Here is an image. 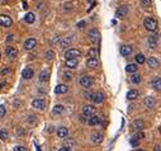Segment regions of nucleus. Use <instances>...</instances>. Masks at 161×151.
<instances>
[{"instance_id":"f257e3e1","label":"nucleus","mask_w":161,"mask_h":151,"mask_svg":"<svg viewBox=\"0 0 161 151\" xmlns=\"http://www.w3.org/2000/svg\"><path fill=\"white\" fill-rule=\"evenodd\" d=\"M143 26H145V28L147 31H150V32H155L157 29V22L153 18H146L143 20Z\"/></svg>"},{"instance_id":"f03ea898","label":"nucleus","mask_w":161,"mask_h":151,"mask_svg":"<svg viewBox=\"0 0 161 151\" xmlns=\"http://www.w3.org/2000/svg\"><path fill=\"white\" fill-rule=\"evenodd\" d=\"M81 55V52H80L78 48H70L65 52V57L66 60H71V58H78L79 56Z\"/></svg>"},{"instance_id":"7ed1b4c3","label":"nucleus","mask_w":161,"mask_h":151,"mask_svg":"<svg viewBox=\"0 0 161 151\" xmlns=\"http://www.w3.org/2000/svg\"><path fill=\"white\" fill-rule=\"evenodd\" d=\"M83 114L84 117H93V116H95V108L93 107V105H84L83 107Z\"/></svg>"},{"instance_id":"20e7f679","label":"nucleus","mask_w":161,"mask_h":151,"mask_svg":"<svg viewBox=\"0 0 161 151\" xmlns=\"http://www.w3.org/2000/svg\"><path fill=\"white\" fill-rule=\"evenodd\" d=\"M80 85L84 86V88H90L93 85V78L92 76H87V75H84L80 78Z\"/></svg>"},{"instance_id":"39448f33","label":"nucleus","mask_w":161,"mask_h":151,"mask_svg":"<svg viewBox=\"0 0 161 151\" xmlns=\"http://www.w3.org/2000/svg\"><path fill=\"white\" fill-rule=\"evenodd\" d=\"M87 36H89L90 41L95 43V42H98V41H99V38H100V33H99V31H98L96 28H93V29H90V31H89V33H87Z\"/></svg>"},{"instance_id":"423d86ee","label":"nucleus","mask_w":161,"mask_h":151,"mask_svg":"<svg viewBox=\"0 0 161 151\" xmlns=\"http://www.w3.org/2000/svg\"><path fill=\"white\" fill-rule=\"evenodd\" d=\"M12 24H13V20L9 15H5V14H1V15H0V26L8 28V27L12 26Z\"/></svg>"},{"instance_id":"0eeeda50","label":"nucleus","mask_w":161,"mask_h":151,"mask_svg":"<svg viewBox=\"0 0 161 151\" xmlns=\"http://www.w3.org/2000/svg\"><path fill=\"white\" fill-rule=\"evenodd\" d=\"M32 107L34 109H44V107H46V103H44L43 99H40V98H37V99H33L32 100Z\"/></svg>"},{"instance_id":"6e6552de","label":"nucleus","mask_w":161,"mask_h":151,"mask_svg":"<svg viewBox=\"0 0 161 151\" xmlns=\"http://www.w3.org/2000/svg\"><path fill=\"white\" fill-rule=\"evenodd\" d=\"M5 54H6V56H8L10 60H15L17 56H18V51H17V48L9 46V47L5 48Z\"/></svg>"},{"instance_id":"1a4fd4ad","label":"nucleus","mask_w":161,"mask_h":151,"mask_svg":"<svg viewBox=\"0 0 161 151\" xmlns=\"http://www.w3.org/2000/svg\"><path fill=\"white\" fill-rule=\"evenodd\" d=\"M92 100L94 102V103H96V104L103 103V102H104V94L101 92H96V93L92 94Z\"/></svg>"},{"instance_id":"9d476101","label":"nucleus","mask_w":161,"mask_h":151,"mask_svg":"<svg viewBox=\"0 0 161 151\" xmlns=\"http://www.w3.org/2000/svg\"><path fill=\"white\" fill-rule=\"evenodd\" d=\"M36 46H37L36 38H28V40L24 42V48H26V50H33Z\"/></svg>"},{"instance_id":"9b49d317","label":"nucleus","mask_w":161,"mask_h":151,"mask_svg":"<svg viewBox=\"0 0 161 151\" xmlns=\"http://www.w3.org/2000/svg\"><path fill=\"white\" fill-rule=\"evenodd\" d=\"M33 75H34V72H33V70L31 69V67H26L22 71V76H23V79H26V80L32 79Z\"/></svg>"},{"instance_id":"f8f14e48","label":"nucleus","mask_w":161,"mask_h":151,"mask_svg":"<svg viewBox=\"0 0 161 151\" xmlns=\"http://www.w3.org/2000/svg\"><path fill=\"white\" fill-rule=\"evenodd\" d=\"M127 13H128V8L126 5H122V6H119V8L117 9V13H115V15H117L118 18H123V17L127 15Z\"/></svg>"},{"instance_id":"ddd939ff","label":"nucleus","mask_w":161,"mask_h":151,"mask_svg":"<svg viewBox=\"0 0 161 151\" xmlns=\"http://www.w3.org/2000/svg\"><path fill=\"white\" fill-rule=\"evenodd\" d=\"M147 64H149V66L151 69H157L160 66V62H159V60H157L156 57H149L147 58Z\"/></svg>"},{"instance_id":"4468645a","label":"nucleus","mask_w":161,"mask_h":151,"mask_svg":"<svg viewBox=\"0 0 161 151\" xmlns=\"http://www.w3.org/2000/svg\"><path fill=\"white\" fill-rule=\"evenodd\" d=\"M78 64H79L78 58L66 60V62H65V65H66V67H67V69H76V67H78Z\"/></svg>"},{"instance_id":"2eb2a0df","label":"nucleus","mask_w":161,"mask_h":151,"mask_svg":"<svg viewBox=\"0 0 161 151\" xmlns=\"http://www.w3.org/2000/svg\"><path fill=\"white\" fill-rule=\"evenodd\" d=\"M67 90H69V88H67V85H65V84H60V85H57L55 88L56 94H65V93H67Z\"/></svg>"},{"instance_id":"dca6fc26","label":"nucleus","mask_w":161,"mask_h":151,"mask_svg":"<svg viewBox=\"0 0 161 151\" xmlns=\"http://www.w3.org/2000/svg\"><path fill=\"white\" fill-rule=\"evenodd\" d=\"M86 65L89 69H95V67H98V65H99V61H98V58H87Z\"/></svg>"},{"instance_id":"f3484780","label":"nucleus","mask_w":161,"mask_h":151,"mask_svg":"<svg viewBox=\"0 0 161 151\" xmlns=\"http://www.w3.org/2000/svg\"><path fill=\"white\" fill-rule=\"evenodd\" d=\"M137 70H138L137 64H128L127 66H126V71L129 72V74H132V75L137 72Z\"/></svg>"},{"instance_id":"a211bd4d","label":"nucleus","mask_w":161,"mask_h":151,"mask_svg":"<svg viewBox=\"0 0 161 151\" xmlns=\"http://www.w3.org/2000/svg\"><path fill=\"white\" fill-rule=\"evenodd\" d=\"M90 140H92V142H93V143L98 145V143H100V142H101V140H103V135H101V133H94V135H92Z\"/></svg>"},{"instance_id":"6ab92c4d","label":"nucleus","mask_w":161,"mask_h":151,"mask_svg":"<svg viewBox=\"0 0 161 151\" xmlns=\"http://www.w3.org/2000/svg\"><path fill=\"white\" fill-rule=\"evenodd\" d=\"M48 79H50V71H48V70H43V71L40 74V81L46 83V81H48Z\"/></svg>"},{"instance_id":"aec40b11","label":"nucleus","mask_w":161,"mask_h":151,"mask_svg":"<svg viewBox=\"0 0 161 151\" xmlns=\"http://www.w3.org/2000/svg\"><path fill=\"white\" fill-rule=\"evenodd\" d=\"M67 135H69V129L66 128V127H60L57 129V136L60 138H65V137H67Z\"/></svg>"},{"instance_id":"412c9836","label":"nucleus","mask_w":161,"mask_h":151,"mask_svg":"<svg viewBox=\"0 0 161 151\" xmlns=\"http://www.w3.org/2000/svg\"><path fill=\"white\" fill-rule=\"evenodd\" d=\"M152 86L157 92H161V78H155L152 80Z\"/></svg>"},{"instance_id":"4be33fe9","label":"nucleus","mask_w":161,"mask_h":151,"mask_svg":"<svg viewBox=\"0 0 161 151\" xmlns=\"http://www.w3.org/2000/svg\"><path fill=\"white\" fill-rule=\"evenodd\" d=\"M64 105H61V104H57V105H55L53 107V109H52V114L53 116H58V114H61L62 112H64Z\"/></svg>"},{"instance_id":"5701e85b","label":"nucleus","mask_w":161,"mask_h":151,"mask_svg":"<svg viewBox=\"0 0 161 151\" xmlns=\"http://www.w3.org/2000/svg\"><path fill=\"white\" fill-rule=\"evenodd\" d=\"M132 54V47L131 46H122L121 47V55L122 56H129Z\"/></svg>"},{"instance_id":"b1692460","label":"nucleus","mask_w":161,"mask_h":151,"mask_svg":"<svg viewBox=\"0 0 161 151\" xmlns=\"http://www.w3.org/2000/svg\"><path fill=\"white\" fill-rule=\"evenodd\" d=\"M101 122V119L98 117V116H93V117H90L89 118V121H87V123H89L90 126H96V125H99Z\"/></svg>"},{"instance_id":"393cba45","label":"nucleus","mask_w":161,"mask_h":151,"mask_svg":"<svg viewBox=\"0 0 161 151\" xmlns=\"http://www.w3.org/2000/svg\"><path fill=\"white\" fill-rule=\"evenodd\" d=\"M145 105L151 109V108H153V105H155V99H153L152 97H146L145 98Z\"/></svg>"},{"instance_id":"a878e982","label":"nucleus","mask_w":161,"mask_h":151,"mask_svg":"<svg viewBox=\"0 0 161 151\" xmlns=\"http://www.w3.org/2000/svg\"><path fill=\"white\" fill-rule=\"evenodd\" d=\"M136 64H139V65H143L146 62V57L143 54H137L136 55Z\"/></svg>"},{"instance_id":"bb28decb","label":"nucleus","mask_w":161,"mask_h":151,"mask_svg":"<svg viewBox=\"0 0 161 151\" xmlns=\"http://www.w3.org/2000/svg\"><path fill=\"white\" fill-rule=\"evenodd\" d=\"M137 97H138V92L136 89H132V90H129V92L127 93V99H129V100H133Z\"/></svg>"},{"instance_id":"cd10ccee","label":"nucleus","mask_w":161,"mask_h":151,"mask_svg":"<svg viewBox=\"0 0 161 151\" xmlns=\"http://www.w3.org/2000/svg\"><path fill=\"white\" fill-rule=\"evenodd\" d=\"M24 20H26L27 23H33L34 20H36V15H34L33 13H27L26 14V17H24Z\"/></svg>"},{"instance_id":"c85d7f7f","label":"nucleus","mask_w":161,"mask_h":151,"mask_svg":"<svg viewBox=\"0 0 161 151\" xmlns=\"http://www.w3.org/2000/svg\"><path fill=\"white\" fill-rule=\"evenodd\" d=\"M71 37H65V38H62L61 40V46L62 48H66V47H69L70 45H71Z\"/></svg>"},{"instance_id":"c756f323","label":"nucleus","mask_w":161,"mask_h":151,"mask_svg":"<svg viewBox=\"0 0 161 151\" xmlns=\"http://www.w3.org/2000/svg\"><path fill=\"white\" fill-rule=\"evenodd\" d=\"M149 45L151 48H155L157 46V37L156 36H150L149 37Z\"/></svg>"},{"instance_id":"7c9ffc66","label":"nucleus","mask_w":161,"mask_h":151,"mask_svg":"<svg viewBox=\"0 0 161 151\" xmlns=\"http://www.w3.org/2000/svg\"><path fill=\"white\" fill-rule=\"evenodd\" d=\"M98 48H90L89 52H87V56H89V58H96L98 57Z\"/></svg>"},{"instance_id":"2f4dec72","label":"nucleus","mask_w":161,"mask_h":151,"mask_svg":"<svg viewBox=\"0 0 161 151\" xmlns=\"http://www.w3.org/2000/svg\"><path fill=\"white\" fill-rule=\"evenodd\" d=\"M131 81L133 83V84H139L141 83V75H139V74H133V75H132V78H131Z\"/></svg>"},{"instance_id":"473e14b6","label":"nucleus","mask_w":161,"mask_h":151,"mask_svg":"<svg viewBox=\"0 0 161 151\" xmlns=\"http://www.w3.org/2000/svg\"><path fill=\"white\" fill-rule=\"evenodd\" d=\"M143 126H145V125H143V122L141 121V119H137V121H136L135 123H133V127L137 129V131H142Z\"/></svg>"},{"instance_id":"72a5a7b5","label":"nucleus","mask_w":161,"mask_h":151,"mask_svg":"<svg viewBox=\"0 0 161 151\" xmlns=\"http://www.w3.org/2000/svg\"><path fill=\"white\" fill-rule=\"evenodd\" d=\"M9 138V133L6 129H0V140H3V141H6V140Z\"/></svg>"},{"instance_id":"f704fd0d","label":"nucleus","mask_w":161,"mask_h":151,"mask_svg":"<svg viewBox=\"0 0 161 151\" xmlns=\"http://www.w3.org/2000/svg\"><path fill=\"white\" fill-rule=\"evenodd\" d=\"M62 78H64V80L70 81V80H72V74L71 72H64L62 74Z\"/></svg>"},{"instance_id":"c9c22d12","label":"nucleus","mask_w":161,"mask_h":151,"mask_svg":"<svg viewBox=\"0 0 161 151\" xmlns=\"http://www.w3.org/2000/svg\"><path fill=\"white\" fill-rule=\"evenodd\" d=\"M138 143H139V140L136 137V136H133V137L131 138V145L136 147V146H138Z\"/></svg>"},{"instance_id":"e433bc0d","label":"nucleus","mask_w":161,"mask_h":151,"mask_svg":"<svg viewBox=\"0 0 161 151\" xmlns=\"http://www.w3.org/2000/svg\"><path fill=\"white\" fill-rule=\"evenodd\" d=\"M55 57V54H53V51H47V54H46V58L48 60V61H51V60H53Z\"/></svg>"},{"instance_id":"4c0bfd02","label":"nucleus","mask_w":161,"mask_h":151,"mask_svg":"<svg viewBox=\"0 0 161 151\" xmlns=\"http://www.w3.org/2000/svg\"><path fill=\"white\" fill-rule=\"evenodd\" d=\"M5 113H6L5 107H4V105H0V117H4Z\"/></svg>"},{"instance_id":"58836bf2","label":"nucleus","mask_w":161,"mask_h":151,"mask_svg":"<svg viewBox=\"0 0 161 151\" xmlns=\"http://www.w3.org/2000/svg\"><path fill=\"white\" fill-rule=\"evenodd\" d=\"M136 137H137L138 140H141L145 137V133H143V131H137V133H136Z\"/></svg>"},{"instance_id":"ea45409f","label":"nucleus","mask_w":161,"mask_h":151,"mask_svg":"<svg viewBox=\"0 0 161 151\" xmlns=\"http://www.w3.org/2000/svg\"><path fill=\"white\" fill-rule=\"evenodd\" d=\"M14 151H28V150H27V147H24V146H17L15 149H14Z\"/></svg>"},{"instance_id":"a19ab883","label":"nucleus","mask_w":161,"mask_h":151,"mask_svg":"<svg viewBox=\"0 0 161 151\" xmlns=\"http://www.w3.org/2000/svg\"><path fill=\"white\" fill-rule=\"evenodd\" d=\"M151 3H152V0H142V4H143V5H146V6L151 5Z\"/></svg>"},{"instance_id":"79ce46f5","label":"nucleus","mask_w":161,"mask_h":151,"mask_svg":"<svg viewBox=\"0 0 161 151\" xmlns=\"http://www.w3.org/2000/svg\"><path fill=\"white\" fill-rule=\"evenodd\" d=\"M74 145V141H72V138H69L67 141H66V147H69V146H72Z\"/></svg>"},{"instance_id":"37998d69","label":"nucleus","mask_w":161,"mask_h":151,"mask_svg":"<svg viewBox=\"0 0 161 151\" xmlns=\"http://www.w3.org/2000/svg\"><path fill=\"white\" fill-rule=\"evenodd\" d=\"M10 72V69L9 67H4L1 70V75H5V74H9Z\"/></svg>"},{"instance_id":"c03bdc74","label":"nucleus","mask_w":161,"mask_h":151,"mask_svg":"<svg viewBox=\"0 0 161 151\" xmlns=\"http://www.w3.org/2000/svg\"><path fill=\"white\" fill-rule=\"evenodd\" d=\"M13 40H14V36H13V34H9V36L6 37V42H12Z\"/></svg>"},{"instance_id":"a18cd8bd","label":"nucleus","mask_w":161,"mask_h":151,"mask_svg":"<svg viewBox=\"0 0 161 151\" xmlns=\"http://www.w3.org/2000/svg\"><path fill=\"white\" fill-rule=\"evenodd\" d=\"M78 27H79V28L85 27V22H80V23H78Z\"/></svg>"},{"instance_id":"49530a36","label":"nucleus","mask_w":161,"mask_h":151,"mask_svg":"<svg viewBox=\"0 0 161 151\" xmlns=\"http://www.w3.org/2000/svg\"><path fill=\"white\" fill-rule=\"evenodd\" d=\"M58 151H70V149H69V147H66V146H64V147H61Z\"/></svg>"},{"instance_id":"de8ad7c7","label":"nucleus","mask_w":161,"mask_h":151,"mask_svg":"<svg viewBox=\"0 0 161 151\" xmlns=\"http://www.w3.org/2000/svg\"><path fill=\"white\" fill-rule=\"evenodd\" d=\"M153 151H161V150H160V146H159V145H156V146H155V149H153Z\"/></svg>"},{"instance_id":"09e8293b","label":"nucleus","mask_w":161,"mask_h":151,"mask_svg":"<svg viewBox=\"0 0 161 151\" xmlns=\"http://www.w3.org/2000/svg\"><path fill=\"white\" fill-rule=\"evenodd\" d=\"M136 151H145V150H141V149H138V150H136Z\"/></svg>"},{"instance_id":"8fccbe9b","label":"nucleus","mask_w":161,"mask_h":151,"mask_svg":"<svg viewBox=\"0 0 161 151\" xmlns=\"http://www.w3.org/2000/svg\"><path fill=\"white\" fill-rule=\"evenodd\" d=\"M159 129H160V133H161V126H160V128H159Z\"/></svg>"},{"instance_id":"3c124183","label":"nucleus","mask_w":161,"mask_h":151,"mask_svg":"<svg viewBox=\"0 0 161 151\" xmlns=\"http://www.w3.org/2000/svg\"><path fill=\"white\" fill-rule=\"evenodd\" d=\"M0 57H1V55H0Z\"/></svg>"}]
</instances>
